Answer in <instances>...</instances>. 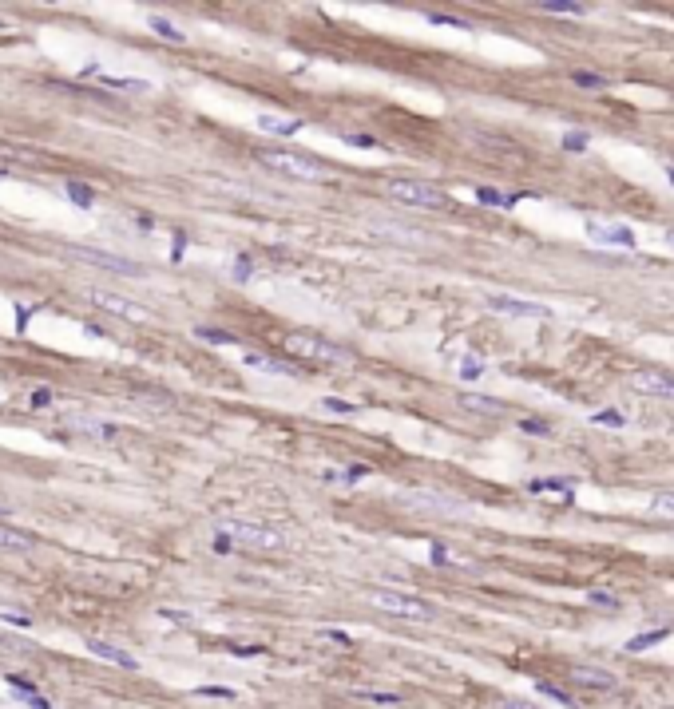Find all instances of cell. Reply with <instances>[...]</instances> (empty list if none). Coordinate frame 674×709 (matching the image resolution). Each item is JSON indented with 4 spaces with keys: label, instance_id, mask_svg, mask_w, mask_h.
<instances>
[{
    "label": "cell",
    "instance_id": "obj_1",
    "mask_svg": "<svg viewBox=\"0 0 674 709\" xmlns=\"http://www.w3.org/2000/svg\"><path fill=\"white\" fill-rule=\"evenodd\" d=\"M282 345L289 353H298V357H309V361H321V364H349L354 361V349L334 345V341H325L318 333H286Z\"/></svg>",
    "mask_w": 674,
    "mask_h": 709
},
{
    "label": "cell",
    "instance_id": "obj_2",
    "mask_svg": "<svg viewBox=\"0 0 674 709\" xmlns=\"http://www.w3.org/2000/svg\"><path fill=\"white\" fill-rule=\"evenodd\" d=\"M365 602L385 610L393 618H413V622H433L436 606L425 599H413V595H401V590H365Z\"/></svg>",
    "mask_w": 674,
    "mask_h": 709
},
{
    "label": "cell",
    "instance_id": "obj_3",
    "mask_svg": "<svg viewBox=\"0 0 674 709\" xmlns=\"http://www.w3.org/2000/svg\"><path fill=\"white\" fill-rule=\"evenodd\" d=\"M258 158H262L270 171L286 174V178H298V183H321V178H325V167H321L318 158L298 155V151H262Z\"/></svg>",
    "mask_w": 674,
    "mask_h": 709
},
{
    "label": "cell",
    "instance_id": "obj_4",
    "mask_svg": "<svg viewBox=\"0 0 674 709\" xmlns=\"http://www.w3.org/2000/svg\"><path fill=\"white\" fill-rule=\"evenodd\" d=\"M218 531L230 535L234 543H242V547H258V551H282V547H286V535H282V531H274V527H262V523L223 520V523H218Z\"/></svg>",
    "mask_w": 674,
    "mask_h": 709
},
{
    "label": "cell",
    "instance_id": "obj_5",
    "mask_svg": "<svg viewBox=\"0 0 674 709\" xmlns=\"http://www.w3.org/2000/svg\"><path fill=\"white\" fill-rule=\"evenodd\" d=\"M385 194L397 198V203H405V206H420V210L445 206V194H440L436 187H429V183H420V178H389Z\"/></svg>",
    "mask_w": 674,
    "mask_h": 709
},
{
    "label": "cell",
    "instance_id": "obj_6",
    "mask_svg": "<svg viewBox=\"0 0 674 709\" xmlns=\"http://www.w3.org/2000/svg\"><path fill=\"white\" fill-rule=\"evenodd\" d=\"M88 301H92V305H99V309H108V314H115V317H127V321H147V309H139L135 301L119 298V294H108V289H88Z\"/></svg>",
    "mask_w": 674,
    "mask_h": 709
},
{
    "label": "cell",
    "instance_id": "obj_7",
    "mask_svg": "<svg viewBox=\"0 0 674 709\" xmlns=\"http://www.w3.org/2000/svg\"><path fill=\"white\" fill-rule=\"evenodd\" d=\"M488 309L508 314V317H547V305L524 301V298H508V294H488Z\"/></svg>",
    "mask_w": 674,
    "mask_h": 709
},
{
    "label": "cell",
    "instance_id": "obj_8",
    "mask_svg": "<svg viewBox=\"0 0 674 709\" xmlns=\"http://www.w3.org/2000/svg\"><path fill=\"white\" fill-rule=\"evenodd\" d=\"M626 384H631V389H639V393H646V396H674V377H671V373H658V369L631 373Z\"/></svg>",
    "mask_w": 674,
    "mask_h": 709
},
{
    "label": "cell",
    "instance_id": "obj_9",
    "mask_svg": "<svg viewBox=\"0 0 674 709\" xmlns=\"http://www.w3.org/2000/svg\"><path fill=\"white\" fill-rule=\"evenodd\" d=\"M587 238H591V242H599V246H623V250H631V246H635L631 226H603V222H587Z\"/></svg>",
    "mask_w": 674,
    "mask_h": 709
},
{
    "label": "cell",
    "instance_id": "obj_10",
    "mask_svg": "<svg viewBox=\"0 0 674 709\" xmlns=\"http://www.w3.org/2000/svg\"><path fill=\"white\" fill-rule=\"evenodd\" d=\"M72 258H80V262H92V266H103V269H115V274H139V266L135 262H127V258H115V254H99V250H83V246H72Z\"/></svg>",
    "mask_w": 674,
    "mask_h": 709
},
{
    "label": "cell",
    "instance_id": "obj_11",
    "mask_svg": "<svg viewBox=\"0 0 674 709\" xmlns=\"http://www.w3.org/2000/svg\"><path fill=\"white\" fill-rule=\"evenodd\" d=\"M571 686H587V690H615L619 678L611 670H599V666H571Z\"/></svg>",
    "mask_w": 674,
    "mask_h": 709
},
{
    "label": "cell",
    "instance_id": "obj_12",
    "mask_svg": "<svg viewBox=\"0 0 674 709\" xmlns=\"http://www.w3.org/2000/svg\"><path fill=\"white\" fill-rule=\"evenodd\" d=\"M68 424L76 428V432H83V436H92V440H115V432H119L115 424L96 420V416H68Z\"/></svg>",
    "mask_w": 674,
    "mask_h": 709
},
{
    "label": "cell",
    "instance_id": "obj_13",
    "mask_svg": "<svg viewBox=\"0 0 674 709\" xmlns=\"http://www.w3.org/2000/svg\"><path fill=\"white\" fill-rule=\"evenodd\" d=\"M88 650H92L96 658H103V662H115V666H123V670H139V662L131 658L127 650L112 646V642H99V638H88Z\"/></svg>",
    "mask_w": 674,
    "mask_h": 709
},
{
    "label": "cell",
    "instance_id": "obj_14",
    "mask_svg": "<svg viewBox=\"0 0 674 709\" xmlns=\"http://www.w3.org/2000/svg\"><path fill=\"white\" fill-rule=\"evenodd\" d=\"M88 76H99V83L112 88V92H135V95L151 92V83H147V79H135V76H103L99 68H88Z\"/></svg>",
    "mask_w": 674,
    "mask_h": 709
},
{
    "label": "cell",
    "instance_id": "obj_15",
    "mask_svg": "<svg viewBox=\"0 0 674 709\" xmlns=\"http://www.w3.org/2000/svg\"><path fill=\"white\" fill-rule=\"evenodd\" d=\"M456 400H460V409H468V412H480V416H504V404H500L496 396H484V393H460Z\"/></svg>",
    "mask_w": 674,
    "mask_h": 709
},
{
    "label": "cell",
    "instance_id": "obj_16",
    "mask_svg": "<svg viewBox=\"0 0 674 709\" xmlns=\"http://www.w3.org/2000/svg\"><path fill=\"white\" fill-rule=\"evenodd\" d=\"M258 127H262V131H270V135H298V131H302V119H282V115H258Z\"/></svg>",
    "mask_w": 674,
    "mask_h": 709
},
{
    "label": "cell",
    "instance_id": "obj_17",
    "mask_svg": "<svg viewBox=\"0 0 674 709\" xmlns=\"http://www.w3.org/2000/svg\"><path fill=\"white\" fill-rule=\"evenodd\" d=\"M147 28L155 32V36H163V40H171V44H183V40H187V32L175 28L167 16H147Z\"/></svg>",
    "mask_w": 674,
    "mask_h": 709
},
{
    "label": "cell",
    "instance_id": "obj_18",
    "mask_svg": "<svg viewBox=\"0 0 674 709\" xmlns=\"http://www.w3.org/2000/svg\"><path fill=\"white\" fill-rule=\"evenodd\" d=\"M242 361L250 364V369H258V373H278V377H286V373H294L289 364L274 361V357H262V353H242Z\"/></svg>",
    "mask_w": 674,
    "mask_h": 709
},
{
    "label": "cell",
    "instance_id": "obj_19",
    "mask_svg": "<svg viewBox=\"0 0 674 709\" xmlns=\"http://www.w3.org/2000/svg\"><path fill=\"white\" fill-rule=\"evenodd\" d=\"M0 547H8V551H28V547H32V535L20 531V527H0Z\"/></svg>",
    "mask_w": 674,
    "mask_h": 709
},
{
    "label": "cell",
    "instance_id": "obj_20",
    "mask_svg": "<svg viewBox=\"0 0 674 709\" xmlns=\"http://www.w3.org/2000/svg\"><path fill=\"white\" fill-rule=\"evenodd\" d=\"M671 638V630H646V634H635L631 642H626V654H642V650L658 646V642H666Z\"/></svg>",
    "mask_w": 674,
    "mask_h": 709
},
{
    "label": "cell",
    "instance_id": "obj_21",
    "mask_svg": "<svg viewBox=\"0 0 674 709\" xmlns=\"http://www.w3.org/2000/svg\"><path fill=\"white\" fill-rule=\"evenodd\" d=\"M571 83H575V88H583V92H603V88H607V76L575 68V72H571Z\"/></svg>",
    "mask_w": 674,
    "mask_h": 709
},
{
    "label": "cell",
    "instance_id": "obj_22",
    "mask_svg": "<svg viewBox=\"0 0 674 709\" xmlns=\"http://www.w3.org/2000/svg\"><path fill=\"white\" fill-rule=\"evenodd\" d=\"M64 194H68V198H72L76 206H83V210L96 203V190L83 187V183H76V178H68V183H64Z\"/></svg>",
    "mask_w": 674,
    "mask_h": 709
},
{
    "label": "cell",
    "instance_id": "obj_23",
    "mask_svg": "<svg viewBox=\"0 0 674 709\" xmlns=\"http://www.w3.org/2000/svg\"><path fill=\"white\" fill-rule=\"evenodd\" d=\"M651 515L674 523V491H658V495H651Z\"/></svg>",
    "mask_w": 674,
    "mask_h": 709
},
{
    "label": "cell",
    "instance_id": "obj_24",
    "mask_svg": "<svg viewBox=\"0 0 674 709\" xmlns=\"http://www.w3.org/2000/svg\"><path fill=\"white\" fill-rule=\"evenodd\" d=\"M476 203L484 206H515V194H500L492 187H476Z\"/></svg>",
    "mask_w": 674,
    "mask_h": 709
},
{
    "label": "cell",
    "instance_id": "obj_25",
    "mask_svg": "<svg viewBox=\"0 0 674 709\" xmlns=\"http://www.w3.org/2000/svg\"><path fill=\"white\" fill-rule=\"evenodd\" d=\"M540 8H544V12H563V16H583V12H587L579 0H544Z\"/></svg>",
    "mask_w": 674,
    "mask_h": 709
},
{
    "label": "cell",
    "instance_id": "obj_26",
    "mask_svg": "<svg viewBox=\"0 0 674 709\" xmlns=\"http://www.w3.org/2000/svg\"><path fill=\"white\" fill-rule=\"evenodd\" d=\"M0 622L28 630V626H32V615H28V610H17V606H0Z\"/></svg>",
    "mask_w": 674,
    "mask_h": 709
},
{
    "label": "cell",
    "instance_id": "obj_27",
    "mask_svg": "<svg viewBox=\"0 0 674 709\" xmlns=\"http://www.w3.org/2000/svg\"><path fill=\"white\" fill-rule=\"evenodd\" d=\"M8 686H12V694L17 697H40V686L28 678H20V674H8Z\"/></svg>",
    "mask_w": 674,
    "mask_h": 709
},
{
    "label": "cell",
    "instance_id": "obj_28",
    "mask_svg": "<svg viewBox=\"0 0 674 709\" xmlns=\"http://www.w3.org/2000/svg\"><path fill=\"white\" fill-rule=\"evenodd\" d=\"M194 337H203V341H210V345H230V341H234V333H226V329H207V325H198V329H194Z\"/></svg>",
    "mask_w": 674,
    "mask_h": 709
},
{
    "label": "cell",
    "instance_id": "obj_29",
    "mask_svg": "<svg viewBox=\"0 0 674 709\" xmlns=\"http://www.w3.org/2000/svg\"><path fill=\"white\" fill-rule=\"evenodd\" d=\"M535 690H540L544 697H551L555 706H575V701H571V694H563L560 686H551V681H535Z\"/></svg>",
    "mask_w": 674,
    "mask_h": 709
},
{
    "label": "cell",
    "instance_id": "obj_30",
    "mask_svg": "<svg viewBox=\"0 0 674 709\" xmlns=\"http://www.w3.org/2000/svg\"><path fill=\"white\" fill-rule=\"evenodd\" d=\"M563 151H587V131H567L563 135Z\"/></svg>",
    "mask_w": 674,
    "mask_h": 709
},
{
    "label": "cell",
    "instance_id": "obj_31",
    "mask_svg": "<svg viewBox=\"0 0 674 709\" xmlns=\"http://www.w3.org/2000/svg\"><path fill=\"white\" fill-rule=\"evenodd\" d=\"M587 602H595V606H607V610H619V606H623L615 595H603V590H587Z\"/></svg>",
    "mask_w": 674,
    "mask_h": 709
},
{
    "label": "cell",
    "instance_id": "obj_32",
    "mask_svg": "<svg viewBox=\"0 0 674 709\" xmlns=\"http://www.w3.org/2000/svg\"><path fill=\"white\" fill-rule=\"evenodd\" d=\"M484 373V361H476V357H464V361H460V377L464 380H476Z\"/></svg>",
    "mask_w": 674,
    "mask_h": 709
},
{
    "label": "cell",
    "instance_id": "obj_33",
    "mask_svg": "<svg viewBox=\"0 0 674 709\" xmlns=\"http://www.w3.org/2000/svg\"><path fill=\"white\" fill-rule=\"evenodd\" d=\"M591 420H595V424H611V428H623V424H626L623 412H595Z\"/></svg>",
    "mask_w": 674,
    "mask_h": 709
},
{
    "label": "cell",
    "instance_id": "obj_34",
    "mask_svg": "<svg viewBox=\"0 0 674 709\" xmlns=\"http://www.w3.org/2000/svg\"><path fill=\"white\" fill-rule=\"evenodd\" d=\"M520 432H528V436H547L551 428H547V420H520Z\"/></svg>",
    "mask_w": 674,
    "mask_h": 709
},
{
    "label": "cell",
    "instance_id": "obj_35",
    "mask_svg": "<svg viewBox=\"0 0 674 709\" xmlns=\"http://www.w3.org/2000/svg\"><path fill=\"white\" fill-rule=\"evenodd\" d=\"M357 697H365V701H377V706H397V701H401L397 694H369V690H357Z\"/></svg>",
    "mask_w": 674,
    "mask_h": 709
},
{
    "label": "cell",
    "instance_id": "obj_36",
    "mask_svg": "<svg viewBox=\"0 0 674 709\" xmlns=\"http://www.w3.org/2000/svg\"><path fill=\"white\" fill-rule=\"evenodd\" d=\"M194 694H198V697H226V701H230V697H234V690H223V686H198Z\"/></svg>",
    "mask_w": 674,
    "mask_h": 709
},
{
    "label": "cell",
    "instance_id": "obj_37",
    "mask_svg": "<svg viewBox=\"0 0 674 709\" xmlns=\"http://www.w3.org/2000/svg\"><path fill=\"white\" fill-rule=\"evenodd\" d=\"M345 143H349V147H365V151H373V147H377V139H373V135H345Z\"/></svg>",
    "mask_w": 674,
    "mask_h": 709
},
{
    "label": "cell",
    "instance_id": "obj_38",
    "mask_svg": "<svg viewBox=\"0 0 674 709\" xmlns=\"http://www.w3.org/2000/svg\"><path fill=\"white\" fill-rule=\"evenodd\" d=\"M28 404H32V409H48V404H52V393H48V389H36Z\"/></svg>",
    "mask_w": 674,
    "mask_h": 709
},
{
    "label": "cell",
    "instance_id": "obj_39",
    "mask_svg": "<svg viewBox=\"0 0 674 709\" xmlns=\"http://www.w3.org/2000/svg\"><path fill=\"white\" fill-rule=\"evenodd\" d=\"M28 317H32V305H24V309L17 305V333H24V329H28Z\"/></svg>",
    "mask_w": 674,
    "mask_h": 709
},
{
    "label": "cell",
    "instance_id": "obj_40",
    "mask_svg": "<svg viewBox=\"0 0 674 709\" xmlns=\"http://www.w3.org/2000/svg\"><path fill=\"white\" fill-rule=\"evenodd\" d=\"M230 547H234V539H230V535H223V531H218V535H214V551H218V555H226V551H230Z\"/></svg>",
    "mask_w": 674,
    "mask_h": 709
},
{
    "label": "cell",
    "instance_id": "obj_41",
    "mask_svg": "<svg viewBox=\"0 0 674 709\" xmlns=\"http://www.w3.org/2000/svg\"><path fill=\"white\" fill-rule=\"evenodd\" d=\"M325 409H334V412H354V404H345V400H337V396H329V400H325Z\"/></svg>",
    "mask_w": 674,
    "mask_h": 709
},
{
    "label": "cell",
    "instance_id": "obj_42",
    "mask_svg": "<svg viewBox=\"0 0 674 709\" xmlns=\"http://www.w3.org/2000/svg\"><path fill=\"white\" fill-rule=\"evenodd\" d=\"M234 278H238V282H246V278H250V262H246V258H238V266H234Z\"/></svg>",
    "mask_w": 674,
    "mask_h": 709
},
{
    "label": "cell",
    "instance_id": "obj_43",
    "mask_svg": "<svg viewBox=\"0 0 674 709\" xmlns=\"http://www.w3.org/2000/svg\"><path fill=\"white\" fill-rule=\"evenodd\" d=\"M159 615H163V618H171V622H191V615H183V610H167V606H163Z\"/></svg>",
    "mask_w": 674,
    "mask_h": 709
},
{
    "label": "cell",
    "instance_id": "obj_44",
    "mask_svg": "<svg viewBox=\"0 0 674 709\" xmlns=\"http://www.w3.org/2000/svg\"><path fill=\"white\" fill-rule=\"evenodd\" d=\"M234 654L238 658H254V654H262V646H234Z\"/></svg>",
    "mask_w": 674,
    "mask_h": 709
},
{
    "label": "cell",
    "instance_id": "obj_45",
    "mask_svg": "<svg viewBox=\"0 0 674 709\" xmlns=\"http://www.w3.org/2000/svg\"><path fill=\"white\" fill-rule=\"evenodd\" d=\"M0 515H8V507H0Z\"/></svg>",
    "mask_w": 674,
    "mask_h": 709
},
{
    "label": "cell",
    "instance_id": "obj_46",
    "mask_svg": "<svg viewBox=\"0 0 674 709\" xmlns=\"http://www.w3.org/2000/svg\"><path fill=\"white\" fill-rule=\"evenodd\" d=\"M0 28H4V20H0Z\"/></svg>",
    "mask_w": 674,
    "mask_h": 709
}]
</instances>
